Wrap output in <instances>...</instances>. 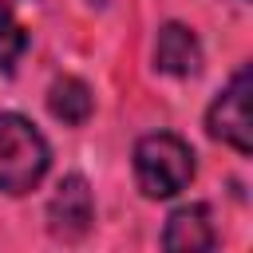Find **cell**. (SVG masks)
Instances as JSON below:
<instances>
[{"label": "cell", "instance_id": "ba28073f", "mask_svg": "<svg viewBox=\"0 0 253 253\" xmlns=\"http://www.w3.org/2000/svg\"><path fill=\"white\" fill-rule=\"evenodd\" d=\"M24 51H28V28L16 20L12 4L0 0V75H12Z\"/></svg>", "mask_w": 253, "mask_h": 253}, {"label": "cell", "instance_id": "6da1fadb", "mask_svg": "<svg viewBox=\"0 0 253 253\" xmlns=\"http://www.w3.org/2000/svg\"><path fill=\"white\" fill-rule=\"evenodd\" d=\"M194 150L186 138L170 130L142 134L134 142V182L146 198H174L194 182Z\"/></svg>", "mask_w": 253, "mask_h": 253}, {"label": "cell", "instance_id": "277c9868", "mask_svg": "<svg viewBox=\"0 0 253 253\" xmlns=\"http://www.w3.org/2000/svg\"><path fill=\"white\" fill-rule=\"evenodd\" d=\"M95 221V198L83 174H67L47 202V229L59 241H79Z\"/></svg>", "mask_w": 253, "mask_h": 253}, {"label": "cell", "instance_id": "7a4b0ae2", "mask_svg": "<svg viewBox=\"0 0 253 253\" xmlns=\"http://www.w3.org/2000/svg\"><path fill=\"white\" fill-rule=\"evenodd\" d=\"M51 166L47 138L16 111H0V194H28Z\"/></svg>", "mask_w": 253, "mask_h": 253}, {"label": "cell", "instance_id": "5b68a950", "mask_svg": "<svg viewBox=\"0 0 253 253\" xmlns=\"http://www.w3.org/2000/svg\"><path fill=\"white\" fill-rule=\"evenodd\" d=\"M154 67L178 79H190L202 71V43L186 24H162L154 40Z\"/></svg>", "mask_w": 253, "mask_h": 253}, {"label": "cell", "instance_id": "8992f818", "mask_svg": "<svg viewBox=\"0 0 253 253\" xmlns=\"http://www.w3.org/2000/svg\"><path fill=\"white\" fill-rule=\"evenodd\" d=\"M213 221H210V210L202 202H190V206H178L170 217H166V229H162V245L170 253H206L213 249Z\"/></svg>", "mask_w": 253, "mask_h": 253}, {"label": "cell", "instance_id": "52a82bcc", "mask_svg": "<svg viewBox=\"0 0 253 253\" xmlns=\"http://www.w3.org/2000/svg\"><path fill=\"white\" fill-rule=\"evenodd\" d=\"M91 87L83 83V79H75V75H63V79H55L51 83V91H47V111L59 119V123H67V126H83L87 119H91Z\"/></svg>", "mask_w": 253, "mask_h": 253}, {"label": "cell", "instance_id": "3957f363", "mask_svg": "<svg viewBox=\"0 0 253 253\" xmlns=\"http://www.w3.org/2000/svg\"><path fill=\"white\" fill-rule=\"evenodd\" d=\"M206 130H210V138L233 146L237 154L253 150V134H249V67H237L233 79L217 91V99L206 111Z\"/></svg>", "mask_w": 253, "mask_h": 253}]
</instances>
